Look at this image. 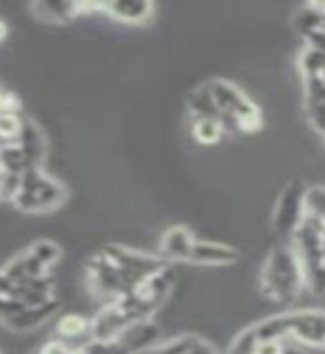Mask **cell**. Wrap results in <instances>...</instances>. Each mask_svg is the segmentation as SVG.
<instances>
[{"label":"cell","mask_w":325,"mask_h":354,"mask_svg":"<svg viewBox=\"0 0 325 354\" xmlns=\"http://www.w3.org/2000/svg\"><path fill=\"white\" fill-rule=\"evenodd\" d=\"M197 339L199 337H195V335H179L175 339L162 341L160 346L153 348L149 354H188L197 343Z\"/></svg>","instance_id":"21"},{"label":"cell","mask_w":325,"mask_h":354,"mask_svg":"<svg viewBox=\"0 0 325 354\" xmlns=\"http://www.w3.org/2000/svg\"><path fill=\"white\" fill-rule=\"evenodd\" d=\"M133 321L115 301H109L91 319V339H118Z\"/></svg>","instance_id":"10"},{"label":"cell","mask_w":325,"mask_h":354,"mask_svg":"<svg viewBox=\"0 0 325 354\" xmlns=\"http://www.w3.org/2000/svg\"><path fill=\"white\" fill-rule=\"evenodd\" d=\"M118 341L131 354L151 352L153 348H158L160 343H162V328L155 324L153 319L133 321V324L118 337Z\"/></svg>","instance_id":"8"},{"label":"cell","mask_w":325,"mask_h":354,"mask_svg":"<svg viewBox=\"0 0 325 354\" xmlns=\"http://www.w3.org/2000/svg\"><path fill=\"white\" fill-rule=\"evenodd\" d=\"M323 138H325V136H323Z\"/></svg>","instance_id":"32"},{"label":"cell","mask_w":325,"mask_h":354,"mask_svg":"<svg viewBox=\"0 0 325 354\" xmlns=\"http://www.w3.org/2000/svg\"><path fill=\"white\" fill-rule=\"evenodd\" d=\"M239 259L234 248L217 241H195L193 252H190V263L197 266H230Z\"/></svg>","instance_id":"13"},{"label":"cell","mask_w":325,"mask_h":354,"mask_svg":"<svg viewBox=\"0 0 325 354\" xmlns=\"http://www.w3.org/2000/svg\"><path fill=\"white\" fill-rule=\"evenodd\" d=\"M77 354H131L118 339H89Z\"/></svg>","instance_id":"22"},{"label":"cell","mask_w":325,"mask_h":354,"mask_svg":"<svg viewBox=\"0 0 325 354\" xmlns=\"http://www.w3.org/2000/svg\"><path fill=\"white\" fill-rule=\"evenodd\" d=\"M64 186L49 177L42 169H27L16 197L11 199L22 213H49L64 202Z\"/></svg>","instance_id":"4"},{"label":"cell","mask_w":325,"mask_h":354,"mask_svg":"<svg viewBox=\"0 0 325 354\" xmlns=\"http://www.w3.org/2000/svg\"><path fill=\"white\" fill-rule=\"evenodd\" d=\"M89 332L91 335V321L84 319L82 315H64L58 326H55V335H58L62 341L66 339H80Z\"/></svg>","instance_id":"18"},{"label":"cell","mask_w":325,"mask_h":354,"mask_svg":"<svg viewBox=\"0 0 325 354\" xmlns=\"http://www.w3.org/2000/svg\"><path fill=\"white\" fill-rule=\"evenodd\" d=\"M27 250L44 266V268H51V266L62 257V248H60L55 241H49V239H38V241H33Z\"/></svg>","instance_id":"20"},{"label":"cell","mask_w":325,"mask_h":354,"mask_svg":"<svg viewBox=\"0 0 325 354\" xmlns=\"http://www.w3.org/2000/svg\"><path fill=\"white\" fill-rule=\"evenodd\" d=\"M16 142L22 149V153H25L29 169H42L44 158H47V138H44L38 122L25 118V122H22V131Z\"/></svg>","instance_id":"11"},{"label":"cell","mask_w":325,"mask_h":354,"mask_svg":"<svg viewBox=\"0 0 325 354\" xmlns=\"http://www.w3.org/2000/svg\"><path fill=\"white\" fill-rule=\"evenodd\" d=\"M190 133L199 144H217L226 129H223L221 120L215 118H190Z\"/></svg>","instance_id":"17"},{"label":"cell","mask_w":325,"mask_h":354,"mask_svg":"<svg viewBox=\"0 0 325 354\" xmlns=\"http://www.w3.org/2000/svg\"><path fill=\"white\" fill-rule=\"evenodd\" d=\"M102 252L118 266L122 272H124L129 283L133 286V290H136L142 281H147L149 277L168 268V261H164L160 254H149V252L133 250L127 246H115V243L102 248Z\"/></svg>","instance_id":"6"},{"label":"cell","mask_w":325,"mask_h":354,"mask_svg":"<svg viewBox=\"0 0 325 354\" xmlns=\"http://www.w3.org/2000/svg\"><path fill=\"white\" fill-rule=\"evenodd\" d=\"M306 118L312 129H317L321 136H325V102L317 106H306Z\"/></svg>","instance_id":"27"},{"label":"cell","mask_w":325,"mask_h":354,"mask_svg":"<svg viewBox=\"0 0 325 354\" xmlns=\"http://www.w3.org/2000/svg\"><path fill=\"white\" fill-rule=\"evenodd\" d=\"M38 354H77V350L66 346V341H62V339H51L44 343Z\"/></svg>","instance_id":"28"},{"label":"cell","mask_w":325,"mask_h":354,"mask_svg":"<svg viewBox=\"0 0 325 354\" xmlns=\"http://www.w3.org/2000/svg\"><path fill=\"white\" fill-rule=\"evenodd\" d=\"M195 241L197 239L186 226L168 228L160 241V257L168 263H190V252H193Z\"/></svg>","instance_id":"9"},{"label":"cell","mask_w":325,"mask_h":354,"mask_svg":"<svg viewBox=\"0 0 325 354\" xmlns=\"http://www.w3.org/2000/svg\"><path fill=\"white\" fill-rule=\"evenodd\" d=\"M58 310H60V304L55 301V299H51V301L42 304V306H27L20 315H16L14 319H9L5 326L9 330H14V332H29L33 328L42 326L44 321L51 319L55 313H58Z\"/></svg>","instance_id":"15"},{"label":"cell","mask_w":325,"mask_h":354,"mask_svg":"<svg viewBox=\"0 0 325 354\" xmlns=\"http://www.w3.org/2000/svg\"><path fill=\"white\" fill-rule=\"evenodd\" d=\"M308 215L317 217L325 226V186H310L306 195Z\"/></svg>","instance_id":"24"},{"label":"cell","mask_w":325,"mask_h":354,"mask_svg":"<svg viewBox=\"0 0 325 354\" xmlns=\"http://www.w3.org/2000/svg\"><path fill=\"white\" fill-rule=\"evenodd\" d=\"M20 295V283H16L11 277H7L3 270H0V297H14L18 299Z\"/></svg>","instance_id":"30"},{"label":"cell","mask_w":325,"mask_h":354,"mask_svg":"<svg viewBox=\"0 0 325 354\" xmlns=\"http://www.w3.org/2000/svg\"><path fill=\"white\" fill-rule=\"evenodd\" d=\"M257 346H259V335L254 332V328H245L241 330L237 337L232 339L228 346V354H254Z\"/></svg>","instance_id":"23"},{"label":"cell","mask_w":325,"mask_h":354,"mask_svg":"<svg viewBox=\"0 0 325 354\" xmlns=\"http://www.w3.org/2000/svg\"><path fill=\"white\" fill-rule=\"evenodd\" d=\"M252 328L261 341L281 339L297 341L310 348H325V310H290V313L268 317Z\"/></svg>","instance_id":"2"},{"label":"cell","mask_w":325,"mask_h":354,"mask_svg":"<svg viewBox=\"0 0 325 354\" xmlns=\"http://www.w3.org/2000/svg\"><path fill=\"white\" fill-rule=\"evenodd\" d=\"M31 14L44 22H69L82 14V3H33Z\"/></svg>","instance_id":"16"},{"label":"cell","mask_w":325,"mask_h":354,"mask_svg":"<svg viewBox=\"0 0 325 354\" xmlns=\"http://www.w3.org/2000/svg\"><path fill=\"white\" fill-rule=\"evenodd\" d=\"M0 162H3V166L9 173L16 175H22L29 169L27 158L18 147V142H0Z\"/></svg>","instance_id":"19"},{"label":"cell","mask_w":325,"mask_h":354,"mask_svg":"<svg viewBox=\"0 0 325 354\" xmlns=\"http://www.w3.org/2000/svg\"><path fill=\"white\" fill-rule=\"evenodd\" d=\"M5 36H7V27H5V22L0 20V40H3Z\"/></svg>","instance_id":"31"},{"label":"cell","mask_w":325,"mask_h":354,"mask_svg":"<svg viewBox=\"0 0 325 354\" xmlns=\"http://www.w3.org/2000/svg\"><path fill=\"white\" fill-rule=\"evenodd\" d=\"M22 122L25 118H20V113H0V142H16Z\"/></svg>","instance_id":"25"},{"label":"cell","mask_w":325,"mask_h":354,"mask_svg":"<svg viewBox=\"0 0 325 354\" xmlns=\"http://www.w3.org/2000/svg\"><path fill=\"white\" fill-rule=\"evenodd\" d=\"M100 11H104L111 18H115L127 25H144L149 22L155 7L151 3H142V0H118V3H100Z\"/></svg>","instance_id":"12"},{"label":"cell","mask_w":325,"mask_h":354,"mask_svg":"<svg viewBox=\"0 0 325 354\" xmlns=\"http://www.w3.org/2000/svg\"><path fill=\"white\" fill-rule=\"evenodd\" d=\"M210 88L212 102H215L221 124L228 131H239V133H257L263 124V113L252 100L245 95L237 84H232L230 80H215L206 82Z\"/></svg>","instance_id":"3"},{"label":"cell","mask_w":325,"mask_h":354,"mask_svg":"<svg viewBox=\"0 0 325 354\" xmlns=\"http://www.w3.org/2000/svg\"><path fill=\"white\" fill-rule=\"evenodd\" d=\"M286 346H288V341H281V339H266V341L259 339V346H257L254 354H284Z\"/></svg>","instance_id":"29"},{"label":"cell","mask_w":325,"mask_h":354,"mask_svg":"<svg viewBox=\"0 0 325 354\" xmlns=\"http://www.w3.org/2000/svg\"><path fill=\"white\" fill-rule=\"evenodd\" d=\"M27 306L20 301V299L14 297H0V324H7L9 319H14L16 315H20Z\"/></svg>","instance_id":"26"},{"label":"cell","mask_w":325,"mask_h":354,"mask_svg":"<svg viewBox=\"0 0 325 354\" xmlns=\"http://www.w3.org/2000/svg\"><path fill=\"white\" fill-rule=\"evenodd\" d=\"M306 195H308V188L299 180L288 182L281 188V195H279L275 210H272V230L277 237L292 239L297 228L301 226V221L308 215Z\"/></svg>","instance_id":"5"},{"label":"cell","mask_w":325,"mask_h":354,"mask_svg":"<svg viewBox=\"0 0 325 354\" xmlns=\"http://www.w3.org/2000/svg\"><path fill=\"white\" fill-rule=\"evenodd\" d=\"M306 272L292 246H277L270 250L261 270V292L272 304H295L304 292Z\"/></svg>","instance_id":"1"},{"label":"cell","mask_w":325,"mask_h":354,"mask_svg":"<svg viewBox=\"0 0 325 354\" xmlns=\"http://www.w3.org/2000/svg\"><path fill=\"white\" fill-rule=\"evenodd\" d=\"M47 270L44 266L33 257L29 250L16 254L14 259L7 261V266L3 268V272L7 277H11L16 283H29V281H36V279H44L47 277Z\"/></svg>","instance_id":"14"},{"label":"cell","mask_w":325,"mask_h":354,"mask_svg":"<svg viewBox=\"0 0 325 354\" xmlns=\"http://www.w3.org/2000/svg\"><path fill=\"white\" fill-rule=\"evenodd\" d=\"M86 281L98 297H106L111 301H115V299L133 290L124 272L104 252H98L86 261Z\"/></svg>","instance_id":"7"}]
</instances>
